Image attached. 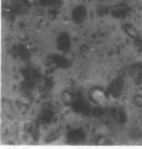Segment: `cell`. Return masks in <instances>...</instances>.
Masks as SVG:
<instances>
[]
</instances>
